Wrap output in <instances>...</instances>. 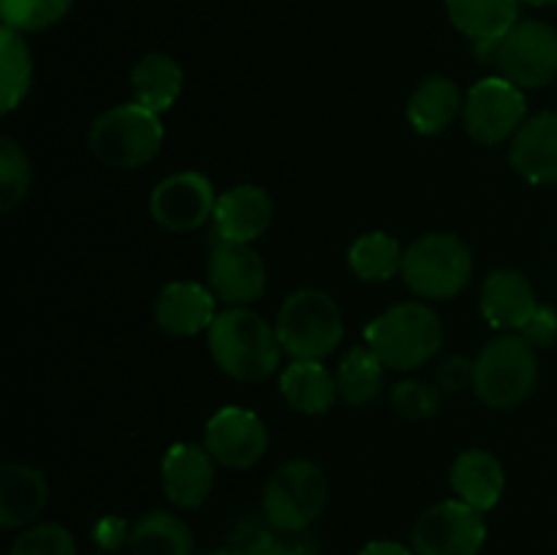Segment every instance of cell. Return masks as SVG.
<instances>
[{"instance_id": "20", "label": "cell", "mask_w": 557, "mask_h": 555, "mask_svg": "<svg viewBox=\"0 0 557 555\" xmlns=\"http://www.w3.org/2000/svg\"><path fill=\"white\" fill-rule=\"evenodd\" d=\"M539 308L536 292L531 281L517 270H495L482 286V313L498 330H517L525 326L533 310Z\"/></svg>"}, {"instance_id": "29", "label": "cell", "mask_w": 557, "mask_h": 555, "mask_svg": "<svg viewBox=\"0 0 557 555\" xmlns=\"http://www.w3.org/2000/svg\"><path fill=\"white\" fill-rule=\"evenodd\" d=\"M33 169L27 152L11 136L0 139V212H14L27 199Z\"/></svg>"}, {"instance_id": "37", "label": "cell", "mask_w": 557, "mask_h": 555, "mask_svg": "<svg viewBox=\"0 0 557 555\" xmlns=\"http://www.w3.org/2000/svg\"><path fill=\"white\" fill-rule=\"evenodd\" d=\"M359 555H417L413 550H408L406 544L400 542H386V539H379V542H370L359 550Z\"/></svg>"}, {"instance_id": "7", "label": "cell", "mask_w": 557, "mask_h": 555, "mask_svg": "<svg viewBox=\"0 0 557 555\" xmlns=\"http://www.w3.org/2000/svg\"><path fill=\"white\" fill-rule=\"evenodd\" d=\"M277 337L294 359H324L343 341V313L321 288H299L277 313Z\"/></svg>"}, {"instance_id": "5", "label": "cell", "mask_w": 557, "mask_h": 555, "mask_svg": "<svg viewBox=\"0 0 557 555\" xmlns=\"http://www.w3.org/2000/svg\"><path fill=\"white\" fill-rule=\"evenodd\" d=\"M473 375V392L490 408H515L533 392L539 379L536 348L520 335H498L482 348Z\"/></svg>"}, {"instance_id": "30", "label": "cell", "mask_w": 557, "mask_h": 555, "mask_svg": "<svg viewBox=\"0 0 557 555\" xmlns=\"http://www.w3.org/2000/svg\"><path fill=\"white\" fill-rule=\"evenodd\" d=\"M74 0H0L5 27L16 33H36L52 27L71 11Z\"/></svg>"}, {"instance_id": "11", "label": "cell", "mask_w": 557, "mask_h": 555, "mask_svg": "<svg viewBox=\"0 0 557 555\" xmlns=\"http://www.w3.org/2000/svg\"><path fill=\"white\" fill-rule=\"evenodd\" d=\"M207 283L218 303L228 308H248L264 297L267 267L250 245L218 239L207 259Z\"/></svg>"}, {"instance_id": "10", "label": "cell", "mask_w": 557, "mask_h": 555, "mask_svg": "<svg viewBox=\"0 0 557 555\" xmlns=\"http://www.w3.org/2000/svg\"><path fill=\"white\" fill-rule=\"evenodd\" d=\"M495 63L520 90H536L557 76V33L536 20L517 22L495 49Z\"/></svg>"}, {"instance_id": "2", "label": "cell", "mask_w": 557, "mask_h": 555, "mask_svg": "<svg viewBox=\"0 0 557 555\" xmlns=\"http://www.w3.org/2000/svg\"><path fill=\"white\" fill-rule=\"evenodd\" d=\"M364 341L392 370H417L438 354L444 324L424 303H400L370 321Z\"/></svg>"}, {"instance_id": "34", "label": "cell", "mask_w": 557, "mask_h": 555, "mask_svg": "<svg viewBox=\"0 0 557 555\" xmlns=\"http://www.w3.org/2000/svg\"><path fill=\"white\" fill-rule=\"evenodd\" d=\"M473 375H476V362L468 357H451L438 368V390L446 395H457L473 386Z\"/></svg>"}, {"instance_id": "31", "label": "cell", "mask_w": 557, "mask_h": 555, "mask_svg": "<svg viewBox=\"0 0 557 555\" xmlns=\"http://www.w3.org/2000/svg\"><path fill=\"white\" fill-rule=\"evenodd\" d=\"M9 555H76V542L69 528L58 522H38L14 539Z\"/></svg>"}, {"instance_id": "16", "label": "cell", "mask_w": 557, "mask_h": 555, "mask_svg": "<svg viewBox=\"0 0 557 555\" xmlns=\"http://www.w3.org/2000/svg\"><path fill=\"white\" fill-rule=\"evenodd\" d=\"M215 294L201 283H166L156 299V324L174 337L199 335L215 321Z\"/></svg>"}, {"instance_id": "1", "label": "cell", "mask_w": 557, "mask_h": 555, "mask_svg": "<svg viewBox=\"0 0 557 555\" xmlns=\"http://www.w3.org/2000/svg\"><path fill=\"white\" fill-rule=\"evenodd\" d=\"M207 346L218 368L234 381L259 384L281 365V337L264 316L248 308H228L207 330Z\"/></svg>"}, {"instance_id": "8", "label": "cell", "mask_w": 557, "mask_h": 555, "mask_svg": "<svg viewBox=\"0 0 557 555\" xmlns=\"http://www.w3.org/2000/svg\"><path fill=\"white\" fill-rule=\"evenodd\" d=\"M417 555H479L487 542L484 511L466 501H441L417 517L411 528Z\"/></svg>"}, {"instance_id": "12", "label": "cell", "mask_w": 557, "mask_h": 555, "mask_svg": "<svg viewBox=\"0 0 557 555\" xmlns=\"http://www.w3.org/2000/svg\"><path fill=\"white\" fill-rule=\"evenodd\" d=\"M218 205L215 188L199 172L163 177L150 194V215L166 232H194L205 226Z\"/></svg>"}, {"instance_id": "38", "label": "cell", "mask_w": 557, "mask_h": 555, "mask_svg": "<svg viewBox=\"0 0 557 555\" xmlns=\"http://www.w3.org/2000/svg\"><path fill=\"white\" fill-rule=\"evenodd\" d=\"M199 555H243L237 547H212V550H205V553Z\"/></svg>"}, {"instance_id": "35", "label": "cell", "mask_w": 557, "mask_h": 555, "mask_svg": "<svg viewBox=\"0 0 557 555\" xmlns=\"http://www.w3.org/2000/svg\"><path fill=\"white\" fill-rule=\"evenodd\" d=\"M92 539H96V544L101 550H107V553H114V550H120L123 544H128L131 526L123 520V517H117V515L101 517V520L96 522V528H92Z\"/></svg>"}, {"instance_id": "33", "label": "cell", "mask_w": 557, "mask_h": 555, "mask_svg": "<svg viewBox=\"0 0 557 555\" xmlns=\"http://www.w3.org/2000/svg\"><path fill=\"white\" fill-rule=\"evenodd\" d=\"M520 335L533 348H549L557 341V310L553 305H539L531 319L520 330Z\"/></svg>"}, {"instance_id": "21", "label": "cell", "mask_w": 557, "mask_h": 555, "mask_svg": "<svg viewBox=\"0 0 557 555\" xmlns=\"http://www.w3.org/2000/svg\"><path fill=\"white\" fill-rule=\"evenodd\" d=\"M451 490L457 498L473 509L487 511L500 501L506 488V473L498 457L487 449H468L451 466Z\"/></svg>"}, {"instance_id": "22", "label": "cell", "mask_w": 557, "mask_h": 555, "mask_svg": "<svg viewBox=\"0 0 557 555\" xmlns=\"http://www.w3.org/2000/svg\"><path fill=\"white\" fill-rule=\"evenodd\" d=\"M462 107H466V101H462V92L455 79H449V76H428L413 90V96L408 98L406 118L417 134L435 136L444 134L455 123Z\"/></svg>"}, {"instance_id": "24", "label": "cell", "mask_w": 557, "mask_h": 555, "mask_svg": "<svg viewBox=\"0 0 557 555\" xmlns=\"http://www.w3.org/2000/svg\"><path fill=\"white\" fill-rule=\"evenodd\" d=\"M183 69L177 60L166 52H147L139 63L131 69V92L139 107L161 114L177 103L183 92Z\"/></svg>"}, {"instance_id": "32", "label": "cell", "mask_w": 557, "mask_h": 555, "mask_svg": "<svg viewBox=\"0 0 557 555\" xmlns=\"http://www.w3.org/2000/svg\"><path fill=\"white\" fill-rule=\"evenodd\" d=\"M441 395L444 392L438 386L424 384V381H400L392 390V408L400 417L411 419V422H422V419H430L438 414Z\"/></svg>"}, {"instance_id": "26", "label": "cell", "mask_w": 557, "mask_h": 555, "mask_svg": "<svg viewBox=\"0 0 557 555\" xmlns=\"http://www.w3.org/2000/svg\"><path fill=\"white\" fill-rule=\"evenodd\" d=\"M384 368L386 365L375 357L370 346H357L343 357L337 368V392L343 403L354 408L370 406L384 390Z\"/></svg>"}, {"instance_id": "25", "label": "cell", "mask_w": 557, "mask_h": 555, "mask_svg": "<svg viewBox=\"0 0 557 555\" xmlns=\"http://www.w3.org/2000/svg\"><path fill=\"white\" fill-rule=\"evenodd\" d=\"M131 555H194V533L172 511H150L131 526Z\"/></svg>"}, {"instance_id": "6", "label": "cell", "mask_w": 557, "mask_h": 555, "mask_svg": "<svg viewBox=\"0 0 557 555\" xmlns=\"http://www.w3.org/2000/svg\"><path fill=\"white\" fill-rule=\"evenodd\" d=\"M400 275L417 297L451 299L471 283L473 256L457 234L430 232L406 250Z\"/></svg>"}, {"instance_id": "39", "label": "cell", "mask_w": 557, "mask_h": 555, "mask_svg": "<svg viewBox=\"0 0 557 555\" xmlns=\"http://www.w3.org/2000/svg\"><path fill=\"white\" fill-rule=\"evenodd\" d=\"M522 3H528V5H553V3H557V0H522Z\"/></svg>"}, {"instance_id": "19", "label": "cell", "mask_w": 557, "mask_h": 555, "mask_svg": "<svg viewBox=\"0 0 557 555\" xmlns=\"http://www.w3.org/2000/svg\"><path fill=\"white\" fill-rule=\"evenodd\" d=\"M49 484L38 468L5 462L0 468V526L5 531L25 528L47 509Z\"/></svg>"}, {"instance_id": "4", "label": "cell", "mask_w": 557, "mask_h": 555, "mask_svg": "<svg viewBox=\"0 0 557 555\" xmlns=\"http://www.w3.org/2000/svg\"><path fill=\"white\" fill-rule=\"evenodd\" d=\"M330 479L310 460H288L270 473L261 493L264 520L277 533H302L324 515Z\"/></svg>"}, {"instance_id": "36", "label": "cell", "mask_w": 557, "mask_h": 555, "mask_svg": "<svg viewBox=\"0 0 557 555\" xmlns=\"http://www.w3.org/2000/svg\"><path fill=\"white\" fill-rule=\"evenodd\" d=\"M243 555H299L297 547L292 544V539H281L275 533H259V536L250 539L248 544L239 547Z\"/></svg>"}, {"instance_id": "18", "label": "cell", "mask_w": 557, "mask_h": 555, "mask_svg": "<svg viewBox=\"0 0 557 555\" xmlns=\"http://www.w3.org/2000/svg\"><path fill=\"white\" fill-rule=\"evenodd\" d=\"M509 161L533 185H557V112L525 120L511 141Z\"/></svg>"}, {"instance_id": "15", "label": "cell", "mask_w": 557, "mask_h": 555, "mask_svg": "<svg viewBox=\"0 0 557 555\" xmlns=\"http://www.w3.org/2000/svg\"><path fill=\"white\" fill-rule=\"evenodd\" d=\"M163 493L180 509H199L215 484V457L196 444H174L161 462Z\"/></svg>"}, {"instance_id": "3", "label": "cell", "mask_w": 557, "mask_h": 555, "mask_svg": "<svg viewBox=\"0 0 557 555\" xmlns=\"http://www.w3.org/2000/svg\"><path fill=\"white\" fill-rule=\"evenodd\" d=\"M163 145L161 114L139 107L120 103L98 114L87 134V147L98 163L117 172L147 166Z\"/></svg>"}, {"instance_id": "14", "label": "cell", "mask_w": 557, "mask_h": 555, "mask_svg": "<svg viewBox=\"0 0 557 555\" xmlns=\"http://www.w3.org/2000/svg\"><path fill=\"white\" fill-rule=\"evenodd\" d=\"M272 212L275 207L261 185L239 183L218 196L212 226H215L218 239L250 245L270 229Z\"/></svg>"}, {"instance_id": "13", "label": "cell", "mask_w": 557, "mask_h": 555, "mask_svg": "<svg viewBox=\"0 0 557 555\" xmlns=\"http://www.w3.org/2000/svg\"><path fill=\"white\" fill-rule=\"evenodd\" d=\"M270 446V433L259 414L243 406H226L212 414L205 430V449L218 466L253 468Z\"/></svg>"}, {"instance_id": "9", "label": "cell", "mask_w": 557, "mask_h": 555, "mask_svg": "<svg viewBox=\"0 0 557 555\" xmlns=\"http://www.w3.org/2000/svg\"><path fill=\"white\" fill-rule=\"evenodd\" d=\"M525 92L506 76H487L468 90L462 125L479 145H500L522 128Z\"/></svg>"}, {"instance_id": "28", "label": "cell", "mask_w": 557, "mask_h": 555, "mask_svg": "<svg viewBox=\"0 0 557 555\" xmlns=\"http://www.w3.org/2000/svg\"><path fill=\"white\" fill-rule=\"evenodd\" d=\"M33 85V54L22 33L3 27L0 33V112L9 114L25 101Z\"/></svg>"}, {"instance_id": "17", "label": "cell", "mask_w": 557, "mask_h": 555, "mask_svg": "<svg viewBox=\"0 0 557 555\" xmlns=\"http://www.w3.org/2000/svg\"><path fill=\"white\" fill-rule=\"evenodd\" d=\"M446 14L462 36L476 44V54L495 58L498 44L520 22V0H446Z\"/></svg>"}, {"instance_id": "27", "label": "cell", "mask_w": 557, "mask_h": 555, "mask_svg": "<svg viewBox=\"0 0 557 555\" xmlns=\"http://www.w3.org/2000/svg\"><path fill=\"white\" fill-rule=\"evenodd\" d=\"M403 256L406 250L395 237H389L386 232H368L354 239V245L348 248V264L359 281L386 283L403 270Z\"/></svg>"}, {"instance_id": "23", "label": "cell", "mask_w": 557, "mask_h": 555, "mask_svg": "<svg viewBox=\"0 0 557 555\" xmlns=\"http://www.w3.org/2000/svg\"><path fill=\"white\" fill-rule=\"evenodd\" d=\"M281 395L294 411L319 417L335 406L341 392H337V379L319 359H294L281 375Z\"/></svg>"}]
</instances>
